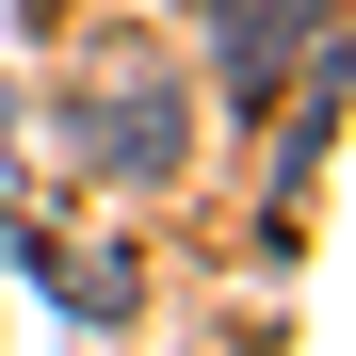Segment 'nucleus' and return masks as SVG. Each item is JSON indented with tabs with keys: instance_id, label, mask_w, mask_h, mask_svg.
Here are the masks:
<instances>
[{
	"instance_id": "1",
	"label": "nucleus",
	"mask_w": 356,
	"mask_h": 356,
	"mask_svg": "<svg viewBox=\"0 0 356 356\" xmlns=\"http://www.w3.org/2000/svg\"><path fill=\"white\" fill-rule=\"evenodd\" d=\"M113 130H97V162L113 178H146V162H178V97H97Z\"/></svg>"
}]
</instances>
